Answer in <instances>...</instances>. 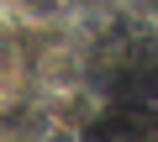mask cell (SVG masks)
I'll return each mask as SVG.
<instances>
[{
    "mask_svg": "<svg viewBox=\"0 0 158 142\" xmlns=\"http://www.w3.org/2000/svg\"><path fill=\"white\" fill-rule=\"evenodd\" d=\"M116 6H121L127 16H137V21H148V16H153V0H116Z\"/></svg>",
    "mask_w": 158,
    "mask_h": 142,
    "instance_id": "obj_3",
    "label": "cell"
},
{
    "mask_svg": "<svg viewBox=\"0 0 158 142\" xmlns=\"http://www.w3.org/2000/svg\"><path fill=\"white\" fill-rule=\"evenodd\" d=\"M21 84H27V58H21L16 37L0 32V100H16Z\"/></svg>",
    "mask_w": 158,
    "mask_h": 142,
    "instance_id": "obj_1",
    "label": "cell"
},
{
    "mask_svg": "<svg viewBox=\"0 0 158 142\" xmlns=\"http://www.w3.org/2000/svg\"><path fill=\"white\" fill-rule=\"evenodd\" d=\"M37 79H42V90L69 95V90L79 84V63H74V53H48V58L37 63Z\"/></svg>",
    "mask_w": 158,
    "mask_h": 142,
    "instance_id": "obj_2",
    "label": "cell"
}]
</instances>
